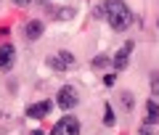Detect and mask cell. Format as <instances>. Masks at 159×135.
Returning a JSON list of instances; mask_svg holds the SVG:
<instances>
[{"label":"cell","mask_w":159,"mask_h":135,"mask_svg":"<svg viewBox=\"0 0 159 135\" xmlns=\"http://www.w3.org/2000/svg\"><path fill=\"white\" fill-rule=\"evenodd\" d=\"M101 11L106 13L109 27H111V29H117V32L127 29V27H130V21H133V13H130V8H127V3H125V0H103Z\"/></svg>","instance_id":"6da1fadb"},{"label":"cell","mask_w":159,"mask_h":135,"mask_svg":"<svg viewBox=\"0 0 159 135\" xmlns=\"http://www.w3.org/2000/svg\"><path fill=\"white\" fill-rule=\"evenodd\" d=\"M51 135H80V122H77V117H64V119H58V122L53 124Z\"/></svg>","instance_id":"7a4b0ae2"},{"label":"cell","mask_w":159,"mask_h":135,"mask_svg":"<svg viewBox=\"0 0 159 135\" xmlns=\"http://www.w3.org/2000/svg\"><path fill=\"white\" fill-rule=\"evenodd\" d=\"M77 101H80V98H77V90H74L72 85H64V88L58 90L56 103L64 109V111H66V109H74V106H77Z\"/></svg>","instance_id":"3957f363"},{"label":"cell","mask_w":159,"mask_h":135,"mask_svg":"<svg viewBox=\"0 0 159 135\" xmlns=\"http://www.w3.org/2000/svg\"><path fill=\"white\" fill-rule=\"evenodd\" d=\"M48 66L56 69V72H64V69L74 66V56H72V53H66V51H61V53H56V56L48 58Z\"/></svg>","instance_id":"277c9868"},{"label":"cell","mask_w":159,"mask_h":135,"mask_svg":"<svg viewBox=\"0 0 159 135\" xmlns=\"http://www.w3.org/2000/svg\"><path fill=\"white\" fill-rule=\"evenodd\" d=\"M53 109L51 101H40V103H32V106H27V117L29 119H43L48 111Z\"/></svg>","instance_id":"5b68a950"},{"label":"cell","mask_w":159,"mask_h":135,"mask_svg":"<svg viewBox=\"0 0 159 135\" xmlns=\"http://www.w3.org/2000/svg\"><path fill=\"white\" fill-rule=\"evenodd\" d=\"M130 51H133V43L127 40V43L119 48V53L114 56V69H117V72H122V69L127 66V61H130Z\"/></svg>","instance_id":"8992f818"},{"label":"cell","mask_w":159,"mask_h":135,"mask_svg":"<svg viewBox=\"0 0 159 135\" xmlns=\"http://www.w3.org/2000/svg\"><path fill=\"white\" fill-rule=\"evenodd\" d=\"M16 61V51L13 45H0V69H11Z\"/></svg>","instance_id":"52a82bcc"},{"label":"cell","mask_w":159,"mask_h":135,"mask_svg":"<svg viewBox=\"0 0 159 135\" xmlns=\"http://www.w3.org/2000/svg\"><path fill=\"white\" fill-rule=\"evenodd\" d=\"M157 122H159V103L146 101V124H157Z\"/></svg>","instance_id":"ba28073f"},{"label":"cell","mask_w":159,"mask_h":135,"mask_svg":"<svg viewBox=\"0 0 159 135\" xmlns=\"http://www.w3.org/2000/svg\"><path fill=\"white\" fill-rule=\"evenodd\" d=\"M24 34H27V40H37L40 34H43V21H29L27 27H24Z\"/></svg>","instance_id":"9c48e42d"},{"label":"cell","mask_w":159,"mask_h":135,"mask_svg":"<svg viewBox=\"0 0 159 135\" xmlns=\"http://www.w3.org/2000/svg\"><path fill=\"white\" fill-rule=\"evenodd\" d=\"M103 124H106V127H111V124H114V111H111L109 103L103 106Z\"/></svg>","instance_id":"30bf717a"},{"label":"cell","mask_w":159,"mask_h":135,"mask_svg":"<svg viewBox=\"0 0 159 135\" xmlns=\"http://www.w3.org/2000/svg\"><path fill=\"white\" fill-rule=\"evenodd\" d=\"M119 101H122V106H125L127 111H130V109H133V103H135V101H133V96H130V93H122V96H119Z\"/></svg>","instance_id":"8fae6325"},{"label":"cell","mask_w":159,"mask_h":135,"mask_svg":"<svg viewBox=\"0 0 159 135\" xmlns=\"http://www.w3.org/2000/svg\"><path fill=\"white\" fill-rule=\"evenodd\" d=\"M103 66H109V58L106 56H96V58H93V69H103Z\"/></svg>","instance_id":"7c38bea8"},{"label":"cell","mask_w":159,"mask_h":135,"mask_svg":"<svg viewBox=\"0 0 159 135\" xmlns=\"http://www.w3.org/2000/svg\"><path fill=\"white\" fill-rule=\"evenodd\" d=\"M151 90H154V96H159V72L151 74Z\"/></svg>","instance_id":"4fadbf2b"},{"label":"cell","mask_w":159,"mask_h":135,"mask_svg":"<svg viewBox=\"0 0 159 135\" xmlns=\"http://www.w3.org/2000/svg\"><path fill=\"white\" fill-rule=\"evenodd\" d=\"M103 85H106V88H111V85H114V74H106V77H103Z\"/></svg>","instance_id":"5bb4252c"},{"label":"cell","mask_w":159,"mask_h":135,"mask_svg":"<svg viewBox=\"0 0 159 135\" xmlns=\"http://www.w3.org/2000/svg\"><path fill=\"white\" fill-rule=\"evenodd\" d=\"M13 6H19V8H24V6H29V3H32V0H11Z\"/></svg>","instance_id":"9a60e30c"},{"label":"cell","mask_w":159,"mask_h":135,"mask_svg":"<svg viewBox=\"0 0 159 135\" xmlns=\"http://www.w3.org/2000/svg\"><path fill=\"white\" fill-rule=\"evenodd\" d=\"M141 135H151V133H148V124H143V127H141Z\"/></svg>","instance_id":"2e32d148"},{"label":"cell","mask_w":159,"mask_h":135,"mask_svg":"<svg viewBox=\"0 0 159 135\" xmlns=\"http://www.w3.org/2000/svg\"><path fill=\"white\" fill-rule=\"evenodd\" d=\"M32 135H45V133H43V130H34V133Z\"/></svg>","instance_id":"e0dca14e"},{"label":"cell","mask_w":159,"mask_h":135,"mask_svg":"<svg viewBox=\"0 0 159 135\" xmlns=\"http://www.w3.org/2000/svg\"><path fill=\"white\" fill-rule=\"evenodd\" d=\"M157 27H159V19H157Z\"/></svg>","instance_id":"ac0fdd59"}]
</instances>
